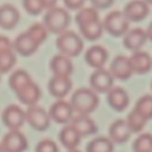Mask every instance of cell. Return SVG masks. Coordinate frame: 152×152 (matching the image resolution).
Wrapping results in <instances>:
<instances>
[{"label":"cell","mask_w":152,"mask_h":152,"mask_svg":"<svg viewBox=\"0 0 152 152\" xmlns=\"http://www.w3.org/2000/svg\"><path fill=\"white\" fill-rule=\"evenodd\" d=\"M8 83L19 101L28 107L36 105L41 97L39 86L24 69H19L13 71L9 77Z\"/></svg>","instance_id":"1"},{"label":"cell","mask_w":152,"mask_h":152,"mask_svg":"<svg viewBox=\"0 0 152 152\" xmlns=\"http://www.w3.org/2000/svg\"><path fill=\"white\" fill-rule=\"evenodd\" d=\"M48 30L41 22H35L27 30L16 37L13 41L14 51L23 57L32 55L47 38Z\"/></svg>","instance_id":"2"},{"label":"cell","mask_w":152,"mask_h":152,"mask_svg":"<svg viewBox=\"0 0 152 152\" xmlns=\"http://www.w3.org/2000/svg\"><path fill=\"white\" fill-rule=\"evenodd\" d=\"M75 20L85 38L94 41L102 37L104 30L102 20L98 11L94 7H83L80 9L75 16Z\"/></svg>","instance_id":"3"},{"label":"cell","mask_w":152,"mask_h":152,"mask_svg":"<svg viewBox=\"0 0 152 152\" xmlns=\"http://www.w3.org/2000/svg\"><path fill=\"white\" fill-rule=\"evenodd\" d=\"M99 102L100 98L97 93L87 87L77 89L72 94L69 102L74 112L78 115H89L98 107Z\"/></svg>","instance_id":"4"},{"label":"cell","mask_w":152,"mask_h":152,"mask_svg":"<svg viewBox=\"0 0 152 152\" xmlns=\"http://www.w3.org/2000/svg\"><path fill=\"white\" fill-rule=\"evenodd\" d=\"M70 20L71 17L69 12L65 8L56 5L46 11L44 15L43 24L48 31L60 35L67 30Z\"/></svg>","instance_id":"5"},{"label":"cell","mask_w":152,"mask_h":152,"mask_svg":"<svg viewBox=\"0 0 152 152\" xmlns=\"http://www.w3.org/2000/svg\"><path fill=\"white\" fill-rule=\"evenodd\" d=\"M55 45L61 54L69 58L77 57L84 49V42L81 37L75 31L68 29L57 37Z\"/></svg>","instance_id":"6"},{"label":"cell","mask_w":152,"mask_h":152,"mask_svg":"<svg viewBox=\"0 0 152 152\" xmlns=\"http://www.w3.org/2000/svg\"><path fill=\"white\" fill-rule=\"evenodd\" d=\"M129 23L123 12L119 10L110 12L102 20L103 29L113 37L124 36L129 30Z\"/></svg>","instance_id":"7"},{"label":"cell","mask_w":152,"mask_h":152,"mask_svg":"<svg viewBox=\"0 0 152 152\" xmlns=\"http://www.w3.org/2000/svg\"><path fill=\"white\" fill-rule=\"evenodd\" d=\"M26 113V121L29 126L37 131H45L50 126L51 118L49 113L41 106L33 105L28 107Z\"/></svg>","instance_id":"8"},{"label":"cell","mask_w":152,"mask_h":152,"mask_svg":"<svg viewBox=\"0 0 152 152\" xmlns=\"http://www.w3.org/2000/svg\"><path fill=\"white\" fill-rule=\"evenodd\" d=\"M1 118L10 131L19 130L26 121V113L19 105L10 104L3 110Z\"/></svg>","instance_id":"9"},{"label":"cell","mask_w":152,"mask_h":152,"mask_svg":"<svg viewBox=\"0 0 152 152\" xmlns=\"http://www.w3.org/2000/svg\"><path fill=\"white\" fill-rule=\"evenodd\" d=\"M4 152H24L28 147L26 136L19 130L6 133L0 142Z\"/></svg>","instance_id":"10"},{"label":"cell","mask_w":152,"mask_h":152,"mask_svg":"<svg viewBox=\"0 0 152 152\" xmlns=\"http://www.w3.org/2000/svg\"><path fill=\"white\" fill-rule=\"evenodd\" d=\"M90 86L96 93H108L113 88L114 77L110 71L102 68L95 69L90 76Z\"/></svg>","instance_id":"11"},{"label":"cell","mask_w":152,"mask_h":152,"mask_svg":"<svg viewBox=\"0 0 152 152\" xmlns=\"http://www.w3.org/2000/svg\"><path fill=\"white\" fill-rule=\"evenodd\" d=\"M49 116L51 119L58 124H67L73 118V108L69 102L64 100H57L54 102L49 110Z\"/></svg>","instance_id":"12"},{"label":"cell","mask_w":152,"mask_h":152,"mask_svg":"<svg viewBox=\"0 0 152 152\" xmlns=\"http://www.w3.org/2000/svg\"><path fill=\"white\" fill-rule=\"evenodd\" d=\"M122 12L129 22H138L148 16L150 12V5L147 2L142 0L130 1L125 5Z\"/></svg>","instance_id":"13"},{"label":"cell","mask_w":152,"mask_h":152,"mask_svg":"<svg viewBox=\"0 0 152 152\" xmlns=\"http://www.w3.org/2000/svg\"><path fill=\"white\" fill-rule=\"evenodd\" d=\"M110 71L114 78L119 80L128 79L134 73L129 57L123 54L116 56L110 63Z\"/></svg>","instance_id":"14"},{"label":"cell","mask_w":152,"mask_h":152,"mask_svg":"<svg viewBox=\"0 0 152 152\" xmlns=\"http://www.w3.org/2000/svg\"><path fill=\"white\" fill-rule=\"evenodd\" d=\"M148 37L146 31L142 28H134L129 29L123 38V45L126 48L133 52L140 51L141 48L146 44Z\"/></svg>","instance_id":"15"},{"label":"cell","mask_w":152,"mask_h":152,"mask_svg":"<svg viewBox=\"0 0 152 152\" xmlns=\"http://www.w3.org/2000/svg\"><path fill=\"white\" fill-rule=\"evenodd\" d=\"M109 58V53L105 47L100 45L90 46L85 53L86 63L95 69H102Z\"/></svg>","instance_id":"16"},{"label":"cell","mask_w":152,"mask_h":152,"mask_svg":"<svg viewBox=\"0 0 152 152\" xmlns=\"http://www.w3.org/2000/svg\"><path fill=\"white\" fill-rule=\"evenodd\" d=\"M48 91L55 98L61 100L72 88V80L69 77L53 76L48 82Z\"/></svg>","instance_id":"17"},{"label":"cell","mask_w":152,"mask_h":152,"mask_svg":"<svg viewBox=\"0 0 152 152\" xmlns=\"http://www.w3.org/2000/svg\"><path fill=\"white\" fill-rule=\"evenodd\" d=\"M20 14L19 10L12 4L5 3L0 5V27L10 30L19 22Z\"/></svg>","instance_id":"18"},{"label":"cell","mask_w":152,"mask_h":152,"mask_svg":"<svg viewBox=\"0 0 152 152\" xmlns=\"http://www.w3.org/2000/svg\"><path fill=\"white\" fill-rule=\"evenodd\" d=\"M132 134L133 133L131 132L126 120L122 118L115 120L109 128V138L112 141L113 143L115 142L121 144L126 142Z\"/></svg>","instance_id":"19"},{"label":"cell","mask_w":152,"mask_h":152,"mask_svg":"<svg viewBox=\"0 0 152 152\" xmlns=\"http://www.w3.org/2000/svg\"><path fill=\"white\" fill-rule=\"evenodd\" d=\"M49 66L53 76L59 77H69L74 69L70 58L61 53L54 55L51 59Z\"/></svg>","instance_id":"20"},{"label":"cell","mask_w":152,"mask_h":152,"mask_svg":"<svg viewBox=\"0 0 152 152\" xmlns=\"http://www.w3.org/2000/svg\"><path fill=\"white\" fill-rule=\"evenodd\" d=\"M129 95L123 87L116 86L107 93V102L109 105L117 111L125 110L129 104Z\"/></svg>","instance_id":"21"},{"label":"cell","mask_w":152,"mask_h":152,"mask_svg":"<svg viewBox=\"0 0 152 152\" xmlns=\"http://www.w3.org/2000/svg\"><path fill=\"white\" fill-rule=\"evenodd\" d=\"M69 125L79 133L81 137L94 134L98 131L97 125L89 115H77L73 117Z\"/></svg>","instance_id":"22"},{"label":"cell","mask_w":152,"mask_h":152,"mask_svg":"<svg viewBox=\"0 0 152 152\" xmlns=\"http://www.w3.org/2000/svg\"><path fill=\"white\" fill-rule=\"evenodd\" d=\"M134 73L145 74L152 69V58L145 51L134 52L129 57Z\"/></svg>","instance_id":"23"},{"label":"cell","mask_w":152,"mask_h":152,"mask_svg":"<svg viewBox=\"0 0 152 152\" xmlns=\"http://www.w3.org/2000/svg\"><path fill=\"white\" fill-rule=\"evenodd\" d=\"M81 138L79 133L71 125L64 126L59 133V140L68 151L77 149L80 143Z\"/></svg>","instance_id":"24"},{"label":"cell","mask_w":152,"mask_h":152,"mask_svg":"<svg viewBox=\"0 0 152 152\" xmlns=\"http://www.w3.org/2000/svg\"><path fill=\"white\" fill-rule=\"evenodd\" d=\"M86 152H113L114 143L109 137L98 136L86 145Z\"/></svg>","instance_id":"25"},{"label":"cell","mask_w":152,"mask_h":152,"mask_svg":"<svg viewBox=\"0 0 152 152\" xmlns=\"http://www.w3.org/2000/svg\"><path fill=\"white\" fill-rule=\"evenodd\" d=\"M134 110L142 116L147 121L152 118V95L145 94L138 99Z\"/></svg>","instance_id":"26"},{"label":"cell","mask_w":152,"mask_h":152,"mask_svg":"<svg viewBox=\"0 0 152 152\" xmlns=\"http://www.w3.org/2000/svg\"><path fill=\"white\" fill-rule=\"evenodd\" d=\"M17 61L14 49H6L0 51V74L10 71Z\"/></svg>","instance_id":"27"},{"label":"cell","mask_w":152,"mask_h":152,"mask_svg":"<svg viewBox=\"0 0 152 152\" xmlns=\"http://www.w3.org/2000/svg\"><path fill=\"white\" fill-rule=\"evenodd\" d=\"M126 123L132 133H139L146 126L147 120L133 109L127 116Z\"/></svg>","instance_id":"28"},{"label":"cell","mask_w":152,"mask_h":152,"mask_svg":"<svg viewBox=\"0 0 152 152\" xmlns=\"http://www.w3.org/2000/svg\"><path fill=\"white\" fill-rule=\"evenodd\" d=\"M134 152H152V134L149 133L140 134L133 142Z\"/></svg>","instance_id":"29"},{"label":"cell","mask_w":152,"mask_h":152,"mask_svg":"<svg viewBox=\"0 0 152 152\" xmlns=\"http://www.w3.org/2000/svg\"><path fill=\"white\" fill-rule=\"evenodd\" d=\"M22 5L30 15H38L45 9V2L44 0H24Z\"/></svg>","instance_id":"30"},{"label":"cell","mask_w":152,"mask_h":152,"mask_svg":"<svg viewBox=\"0 0 152 152\" xmlns=\"http://www.w3.org/2000/svg\"><path fill=\"white\" fill-rule=\"evenodd\" d=\"M35 152H59V147L54 141L44 139L37 144Z\"/></svg>","instance_id":"31"},{"label":"cell","mask_w":152,"mask_h":152,"mask_svg":"<svg viewBox=\"0 0 152 152\" xmlns=\"http://www.w3.org/2000/svg\"><path fill=\"white\" fill-rule=\"evenodd\" d=\"M113 3L114 2L112 0H92L91 1L92 7H94L97 11L109 8L113 4Z\"/></svg>","instance_id":"32"},{"label":"cell","mask_w":152,"mask_h":152,"mask_svg":"<svg viewBox=\"0 0 152 152\" xmlns=\"http://www.w3.org/2000/svg\"><path fill=\"white\" fill-rule=\"evenodd\" d=\"M64 4L67 8L71 10H80L85 4L84 0H64Z\"/></svg>","instance_id":"33"},{"label":"cell","mask_w":152,"mask_h":152,"mask_svg":"<svg viewBox=\"0 0 152 152\" xmlns=\"http://www.w3.org/2000/svg\"><path fill=\"white\" fill-rule=\"evenodd\" d=\"M6 49H14L13 42H12L9 37L4 35H0V51Z\"/></svg>","instance_id":"34"},{"label":"cell","mask_w":152,"mask_h":152,"mask_svg":"<svg viewBox=\"0 0 152 152\" xmlns=\"http://www.w3.org/2000/svg\"><path fill=\"white\" fill-rule=\"evenodd\" d=\"M145 31H146L148 39H150L151 41H152V21L149 24V26H148V28H147V29Z\"/></svg>","instance_id":"35"},{"label":"cell","mask_w":152,"mask_h":152,"mask_svg":"<svg viewBox=\"0 0 152 152\" xmlns=\"http://www.w3.org/2000/svg\"><path fill=\"white\" fill-rule=\"evenodd\" d=\"M67 152H81L79 150H77V149H74V150H69V151H68Z\"/></svg>","instance_id":"36"},{"label":"cell","mask_w":152,"mask_h":152,"mask_svg":"<svg viewBox=\"0 0 152 152\" xmlns=\"http://www.w3.org/2000/svg\"><path fill=\"white\" fill-rule=\"evenodd\" d=\"M0 152H4V151H3V148H2V146H1V144H0Z\"/></svg>","instance_id":"37"},{"label":"cell","mask_w":152,"mask_h":152,"mask_svg":"<svg viewBox=\"0 0 152 152\" xmlns=\"http://www.w3.org/2000/svg\"><path fill=\"white\" fill-rule=\"evenodd\" d=\"M151 87H152V83H151Z\"/></svg>","instance_id":"38"}]
</instances>
